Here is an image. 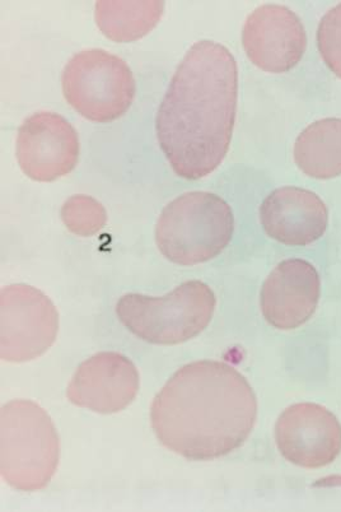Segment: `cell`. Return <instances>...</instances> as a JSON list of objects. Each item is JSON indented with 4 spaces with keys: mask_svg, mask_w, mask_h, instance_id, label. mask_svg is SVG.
<instances>
[{
    "mask_svg": "<svg viewBox=\"0 0 341 512\" xmlns=\"http://www.w3.org/2000/svg\"><path fill=\"white\" fill-rule=\"evenodd\" d=\"M242 45L252 64L268 73H286L301 62L307 34L301 18L286 6L264 4L242 29Z\"/></svg>",
    "mask_w": 341,
    "mask_h": 512,
    "instance_id": "9",
    "label": "cell"
},
{
    "mask_svg": "<svg viewBox=\"0 0 341 512\" xmlns=\"http://www.w3.org/2000/svg\"><path fill=\"white\" fill-rule=\"evenodd\" d=\"M60 214L68 230L81 237L96 235L107 222L105 207L90 195H73L63 204Z\"/></svg>",
    "mask_w": 341,
    "mask_h": 512,
    "instance_id": "16",
    "label": "cell"
},
{
    "mask_svg": "<svg viewBox=\"0 0 341 512\" xmlns=\"http://www.w3.org/2000/svg\"><path fill=\"white\" fill-rule=\"evenodd\" d=\"M258 418L249 381L226 362L181 367L154 398L151 425L168 450L207 462L241 448Z\"/></svg>",
    "mask_w": 341,
    "mask_h": 512,
    "instance_id": "2",
    "label": "cell"
},
{
    "mask_svg": "<svg viewBox=\"0 0 341 512\" xmlns=\"http://www.w3.org/2000/svg\"><path fill=\"white\" fill-rule=\"evenodd\" d=\"M320 296L321 279L314 265L302 259L284 260L261 288V313L275 329H297L315 314Z\"/></svg>",
    "mask_w": 341,
    "mask_h": 512,
    "instance_id": "12",
    "label": "cell"
},
{
    "mask_svg": "<svg viewBox=\"0 0 341 512\" xmlns=\"http://www.w3.org/2000/svg\"><path fill=\"white\" fill-rule=\"evenodd\" d=\"M16 156L23 174L40 183L67 176L77 166L79 139L62 115L39 111L18 129Z\"/></svg>",
    "mask_w": 341,
    "mask_h": 512,
    "instance_id": "8",
    "label": "cell"
},
{
    "mask_svg": "<svg viewBox=\"0 0 341 512\" xmlns=\"http://www.w3.org/2000/svg\"><path fill=\"white\" fill-rule=\"evenodd\" d=\"M62 87L68 104L95 123H110L128 113L137 83L123 59L102 49L73 55L65 65Z\"/></svg>",
    "mask_w": 341,
    "mask_h": 512,
    "instance_id": "6",
    "label": "cell"
},
{
    "mask_svg": "<svg viewBox=\"0 0 341 512\" xmlns=\"http://www.w3.org/2000/svg\"><path fill=\"white\" fill-rule=\"evenodd\" d=\"M275 442L280 454L298 467H326L341 453V425L320 404H294L275 423Z\"/></svg>",
    "mask_w": 341,
    "mask_h": 512,
    "instance_id": "10",
    "label": "cell"
},
{
    "mask_svg": "<svg viewBox=\"0 0 341 512\" xmlns=\"http://www.w3.org/2000/svg\"><path fill=\"white\" fill-rule=\"evenodd\" d=\"M60 441L48 413L31 400L0 411V473L14 490H44L58 470Z\"/></svg>",
    "mask_w": 341,
    "mask_h": 512,
    "instance_id": "3",
    "label": "cell"
},
{
    "mask_svg": "<svg viewBox=\"0 0 341 512\" xmlns=\"http://www.w3.org/2000/svg\"><path fill=\"white\" fill-rule=\"evenodd\" d=\"M238 100V68L214 41L191 46L158 109V143L180 178L216 171L230 150Z\"/></svg>",
    "mask_w": 341,
    "mask_h": 512,
    "instance_id": "1",
    "label": "cell"
},
{
    "mask_svg": "<svg viewBox=\"0 0 341 512\" xmlns=\"http://www.w3.org/2000/svg\"><path fill=\"white\" fill-rule=\"evenodd\" d=\"M317 45L326 65L341 78V4L322 17L317 30Z\"/></svg>",
    "mask_w": 341,
    "mask_h": 512,
    "instance_id": "17",
    "label": "cell"
},
{
    "mask_svg": "<svg viewBox=\"0 0 341 512\" xmlns=\"http://www.w3.org/2000/svg\"><path fill=\"white\" fill-rule=\"evenodd\" d=\"M294 161L311 178L340 176L341 119H322L308 125L294 144Z\"/></svg>",
    "mask_w": 341,
    "mask_h": 512,
    "instance_id": "14",
    "label": "cell"
},
{
    "mask_svg": "<svg viewBox=\"0 0 341 512\" xmlns=\"http://www.w3.org/2000/svg\"><path fill=\"white\" fill-rule=\"evenodd\" d=\"M216 306L212 288L200 281H189L163 297L128 293L118 301L116 315L142 341L175 346L204 332Z\"/></svg>",
    "mask_w": 341,
    "mask_h": 512,
    "instance_id": "5",
    "label": "cell"
},
{
    "mask_svg": "<svg viewBox=\"0 0 341 512\" xmlns=\"http://www.w3.org/2000/svg\"><path fill=\"white\" fill-rule=\"evenodd\" d=\"M235 217L216 194L190 192L168 203L158 218L156 242L170 262L191 267L209 262L230 245Z\"/></svg>",
    "mask_w": 341,
    "mask_h": 512,
    "instance_id": "4",
    "label": "cell"
},
{
    "mask_svg": "<svg viewBox=\"0 0 341 512\" xmlns=\"http://www.w3.org/2000/svg\"><path fill=\"white\" fill-rule=\"evenodd\" d=\"M266 235L287 246H307L321 239L328 228L329 211L310 190L284 186L270 193L260 206Z\"/></svg>",
    "mask_w": 341,
    "mask_h": 512,
    "instance_id": "13",
    "label": "cell"
},
{
    "mask_svg": "<svg viewBox=\"0 0 341 512\" xmlns=\"http://www.w3.org/2000/svg\"><path fill=\"white\" fill-rule=\"evenodd\" d=\"M59 332V314L45 293L27 285L0 291V357L28 362L44 355Z\"/></svg>",
    "mask_w": 341,
    "mask_h": 512,
    "instance_id": "7",
    "label": "cell"
},
{
    "mask_svg": "<svg viewBox=\"0 0 341 512\" xmlns=\"http://www.w3.org/2000/svg\"><path fill=\"white\" fill-rule=\"evenodd\" d=\"M138 392L139 372L134 363L118 352H100L78 366L67 398L74 406L112 414L129 407Z\"/></svg>",
    "mask_w": 341,
    "mask_h": 512,
    "instance_id": "11",
    "label": "cell"
},
{
    "mask_svg": "<svg viewBox=\"0 0 341 512\" xmlns=\"http://www.w3.org/2000/svg\"><path fill=\"white\" fill-rule=\"evenodd\" d=\"M165 2L96 3V23L107 39L115 43H133L151 32L161 21Z\"/></svg>",
    "mask_w": 341,
    "mask_h": 512,
    "instance_id": "15",
    "label": "cell"
}]
</instances>
